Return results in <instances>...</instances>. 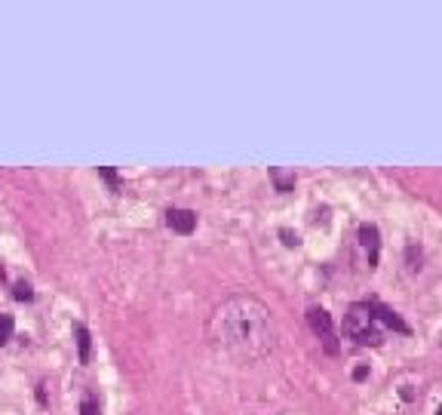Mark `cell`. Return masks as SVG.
<instances>
[{"instance_id":"6da1fadb","label":"cell","mask_w":442,"mask_h":415,"mask_svg":"<svg viewBox=\"0 0 442 415\" xmlns=\"http://www.w3.org/2000/svg\"><path fill=\"white\" fill-rule=\"evenodd\" d=\"M212 329H215V338L225 345L227 351L240 354V357L258 360L265 354L274 351V320H270V311L261 302L255 299H236L225 302L215 311V320H212Z\"/></svg>"},{"instance_id":"7a4b0ae2","label":"cell","mask_w":442,"mask_h":415,"mask_svg":"<svg viewBox=\"0 0 442 415\" xmlns=\"http://www.w3.org/2000/svg\"><path fill=\"white\" fill-rule=\"evenodd\" d=\"M344 335L353 338L356 345H372V348H378L381 342H384V329L372 314L369 302H356L347 308L344 314Z\"/></svg>"},{"instance_id":"3957f363","label":"cell","mask_w":442,"mask_h":415,"mask_svg":"<svg viewBox=\"0 0 442 415\" xmlns=\"http://www.w3.org/2000/svg\"><path fill=\"white\" fill-rule=\"evenodd\" d=\"M308 323H310V329L317 333V338L322 342V348H326V354H338V335H335V326H332V317L326 314L322 308H310L308 311Z\"/></svg>"},{"instance_id":"277c9868","label":"cell","mask_w":442,"mask_h":415,"mask_svg":"<svg viewBox=\"0 0 442 415\" xmlns=\"http://www.w3.org/2000/svg\"><path fill=\"white\" fill-rule=\"evenodd\" d=\"M360 243L365 249V259H369V268H375L378 265V249H381L378 228L375 225H360Z\"/></svg>"},{"instance_id":"5b68a950","label":"cell","mask_w":442,"mask_h":415,"mask_svg":"<svg viewBox=\"0 0 442 415\" xmlns=\"http://www.w3.org/2000/svg\"><path fill=\"white\" fill-rule=\"evenodd\" d=\"M166 225L178 234H191L194 228H197V213H191V209H169Z\"/></svg>"},{"instance_id":"8992f818","label":"cell","mask_w":442,"mask_h":415,"mask_svg":"<svg viewBox=\"0 0 442 415\" xmlns=\"http://www.w3.org/2000/svg\"><path fill=\"white\" fill-rule=\"evenodd\" d=\"M369 308H372V314H375V320H378V323H384V326H393L396 333H409V326L403 323V317H399L396 311H390L387 304H381V302H375V299H372V302H369Z\"/></svg>"},{"instance_id":"52a82bcc","label":"cell","mask_w":442,"mask_h":415,"mask_svg":"<svg viewBox=\"0 0 442 415\" xmlns=\"http://www.w3.org/2000/svg\"><path fill=\"white\" fill-rule=\"evenodd\" d=\"M74 338H77L80 363H89V357H92V342H89V329L83 326V323H74Z\"/></svg>"},{"instance_id":"ba28073f","label":"cell","mask_w":442,"mask_h":415,"mask_svg":"<svg viewBox=\"0 0 442 415\" xmlns=\"http://www.w3.org/2000/svg\"><path fill=\"white\" fill-rule=\"evenodd\" d=\"M270 175H274V182H277L279 191H289V188L295 185V175H292V173H279V169H270Z\"/></svg>"},{"instance_id":"9c48e42d","label":"cell","mask_w":442,"mask_h":415,"mask_svg":"<svg viewBox=\"0 0 442 415\" xmlns=\"http://www.w3.org/2000/svg\"><path fill=\"white\" fill-rule=\"evenodd\" d=\"M13 335V317L10 314H0V345H6Z\"/></svg>"},{"instance_id":"30bf717a","label":"cell","mask_w":442,"mask_h":415,"mask_svg":"<svg viewBox=\"0 0 442 415\" xmlns=\"http://www.w3.org/2000/svg\"><path fill=\"white\" fill-rule=\"evenodd\" d=\"M13 295H15V299H19V302H31V299H34L31 286H28V283H25V280H19V283H15V286H13Z\"/></svg>"},{"instance_id":"8fae6325","label":"cell","mask_w":442,"mask_h":415,"mask_svg":"<svg viewBox=\"0 0 442 415\" xmlns=\"http://www.w3.org/2000/svg\"><path fill=\"white\" fill-rule=\"evenodd\" d=\"M99 173H101V179H105V182L110 185V188H114V191H120V175H117L114 169H110V166H101Z\"/></svg>"},{"instance_id":"7c38bea8","label":"cell","mask_w":442,"mask_h":415,"mask_svg":"<svg viewBox=\"0 0 442 415\" xmlns=\"http://www.w3.org/2000/svg\"><path fill=\"white\" fill-rule=\"evenodd\" d=\"M80 415H99V403L92 400V397H87L83 406H80Z\"/></svg>"},{"instance_id":"4fadbf2b","label":"cell","mask_w":442,"mask_h":415,"mask_svg":"<svg viewBox=\"0 0 442 415\" xmlns=\"http://www.w3.org/2000/svg\"><path fill=\"white\" fill-rule=\"evenodd\" d=\"M279 234H283V240H286V247H298V234H292V231H286V228H283V231H279Z\"/></svg>"},{"instance_id":"5bb4252c","label":"cell","mask_w":442,"mask_h":415,"mask_svg":"<svg viewBox=\"0 0 442 415\" xmlns=\"http://www.w3.org/2000/svg\"><path fill=\"white\" fill-rule=\"evenodd\" d=\"M436 415H442V403H439V409H436Z\"/></svg>"}]
</instances>
